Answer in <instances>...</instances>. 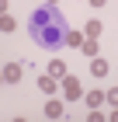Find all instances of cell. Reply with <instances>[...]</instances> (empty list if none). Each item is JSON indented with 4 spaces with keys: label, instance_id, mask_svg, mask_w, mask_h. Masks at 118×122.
<instances>
[{
    "label": "cell",
    "instance_id": "8992f818",
    "mask_svg": "<svg viewBox=\"0 0 118 122\" xmlns=\"http://www.w3.org/2000/svg\"><path fill=\"white\" fill-rule=\"evenodd\" d=\"M108 70H111L108 59H101V56H94V59H90V73L97 77V80H101V77H108Z\"/></svg>",
    "mask_w": 118,
    "mask_h": 122
},
{
    "label": "cell",
    "instance_id": "e0dca14e",
    "mask_svg": "<svg viewBox=\"0 0 118 122\" xmlns=\"http://www.w3.org/2000/svg\"><path fill=\"white\" fill-rule=\"evenodd\" d=\"M45 4H52V7H59V0H45Z\"/></svg>",
    "mask_w": 118,
    "mask_h": 122
},
{
    "label": "cell",
    "instance_id": "9a60e30c",
    "mask_svg": "<svg viewBox=\"0 0 118 122\" xmlns=\"http://www.w3.org/2000/svg\"><path fill=\"white\" fill-rule=\"evenodd\" d=\"M90 7H108V0H90Z\"/></svg>",
    "mask_w": 118,
    "mask_h": 122
},
{
    "label": "cell",
    "instance_id": "277c9868",
    "mask_svg": "<svg viewBox=\"0 0 118 122\" xmlns=\"http://www.w3.org/2000/svg\"><path fill=\"white\" fill-rule=\"evenodd\" d=\"M35 87H38L42 94H56V91H59V80H56L52 73H42V77L35 80Z\"/></svg>",
    "mask_w": 118,
    "mask_h": 122
},
{
    "label": "cell",
    "instance_id": "30bf717a",
    "mask_svg": "<svg viewBox=\"0 0 118 122\" xmlns=\"http://www.w3.org/2000/svg\"><path fill=\"white\" fill-rule=\"evenodd\" d=\"M101 31H104V25L94 18V21H87V28H83V38H101Z\"/></svg>",
    "mask_w": 118,
    "mask_h": 122
},
{
    "label": "cell",
    "instance_id": "ac0fdd59",
    "mask_svg": "<svg viewBox=\"0 0 118 122\" xmlns=\"http://www.w3.org/2000/svg\"><path fill=\"white\" fill-rule=\"evenodd\" d=\"M0 84H4V66H0Z\"/></svg>",
    "mask_w": 118,
    "mask_h": 122
},
{
    "label": "cell",
    "instance_id": "6da1fadb",
    "mask_svg": "<svg viewBox=\"0 0 118 122\" xmlns=\"http://www.w3.org/2000/svg\"><path fill=\"white\" fill-rule=\"evenodd\" d=\"M66 31H70V21H66L63 10L52 7V4H38V7L28 14V35H31V42H35L38 49H45V52L63 49Z\"/></svg>",
    "mask_w": 118,
    "mask_h": 122
},
{
    "label": "cell",
    "instance_id": "52a82bcc",
    "mask_svg": "<svg viewBox=\"0 0 118 122\" xmlns=\"http://www.w3.org/2000/svg\"><path fill=\"white\" fill-rule=\"evenodd\" d=\"M80 52H83V59H94V56H101V46H97V38H83Z\"/></svg>",
    "mask_w": 118,
    "mask_h": 122
},
{
    "label": "cell",
    "instance_id": "8fae6325",
    "mask_svg": "<svg viewBox=\"0 0 118 122\" xmlns=\"http://www.w3.org/2000/svg\"><path fill=\"white\" fill-rule=\"evenodd\" d=\"M104 105V91H87V108H101Z\"/></svg>",
    "mask_w": 118,
    "mask_h": 122
},
{
    "label": "cell",
    "instance_id": "5b68a950",
    "mask_svg": "<svg viewBox=\"0 0 118 122\" xmlns=\"http://www.w3.org/2000/svg\"><path fill=\"white\" fill-rule=\"evenodd\" d=\"M45 115H49V119H63V115H66L63 101H56L52 94H49V101H45Z\"/></svg>",
    "mask_w": 118,
    "mask_h": 122
},
{
    "label": "cell",
    "instance_id": "2e32d148",
    "mask_svg": "<svg viewBox=\"0 0 118 122\" xmlns=\"http://www.w3.org/2000/svg\"><path fill=\"white\" fill-rule=\"evenodd\" d=\"M7 7H10V0H0V14H7Z\"/></svg>",
    "mask_w": 118,
    "mask_h": 122
},
{
    "label": "cell",
    "instance_id": "7c38bea8",
    "mask_svg": "<svg viewBox=\"0 0 118 122\" xmlns=\"http://www.w3.org/2000/svg\"><path fill=\"white\" fill-rule=\"evenodd\" d=\"M14 28H18V21L10 18V14H0V31L7 35V31H14Z\"/></svg>",
    "mask_w": 118,
    "mask_h": 122
},
{
    "label": "cell",
    "instance_id": "5bb4252c",
    "mask_svg": "<svg viewBox=\"0 0 118 122\" xmlns=\"http://www.w3.org/2000/svg\"><path fill=\"white\" fill-rule=\"evenodd\" d=\"M104 119H108V115L101 112V108H90V115H87V122H104Z\"/></svg>",
    "mask_w": 118,
    "mask_h": 122
},
{
    "label": "cell",
    "instance_id": "7a4b0ae2",
    "mask_svg": "<svg viewBox=\"0 0 118 122\" xmlns=\"http://www.w3.org/2000/svg\"><path fill=\"white\" fill-rule=\"evenodd\" d=\"M59 87H63V98H66V101H80V98H83V84H80V77H70V73H66Z\"/></svg>",
    "mask_w": 118,
    "mask_h": 122
},
{
    "label": "cell",
    "instance_id": "ba28073f",
    "mask_svg": "<svg viewBox=\"0 0 118 122\" xmlns=\"http://www.w3.org/2000/svg\"><path fill=\"white\" fill-rule=\"evenodd\" d=\"M49 73L56 77V80H63L70 70H66V59H49Z\"/></svg>",
    "mask_w": 118,
    "mask_h": 122
},
{
    "label": "cell",
    "instance_id": "4fadbf2b",
    "mask_svg": "<svg viewBox=\"0 0 118 122\" xmlns=\"http://www.w3.org/2000/svg\"><path fill=\"white\" fill-rule=\"evenodd\" d=\"M104 101H108L111 108H118V87H111V91H104Z\"/></svg>",
    "mask_w": 118,
    "mask_h": 122
},
{
    "label": "cell",
    "instance_id": "9c48e42d",
    "mask_svg": "<svg viewBox=\"0 0 118 122\" xmlns=\"http://www.w3.org/2000/svg\"><path fill=\"white\" fill-rule=\"evenodd\" d=\"M63 46H66V49H80V46H83V31L70 28V31H66V42H63Z\"/></svg>",
    "mask_w": 118,
    "mask_h": 122
},
{
    "label": "cell",
    "instance_id": "3957f363",
    "mask_svg": "<svg viewBox=\"0 0 118 122\" xmlns=\"http://www.w3.org/2000/svg\"><path fill=\"white\" fill-rule=\"evenodd\" d=\"M21 77H24V63L7 59V63H4V84H18Z\"/></svg>",
    "mask_w": 118,
    "mask_h": 122
}]
</instances>
